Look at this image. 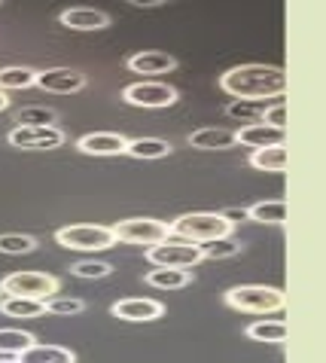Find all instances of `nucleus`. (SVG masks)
<instances>
[{"label": "nucleus", "instance_id": "f257e3e1", "mask_svg": "<svg viewBox=\"0 0 326 363\" xmlns=\"http://www.w3.org/2000/svg\"><path fill=\"white\" fill-rule=\"evenodd\" d=\"M220 89L232 98L269 101L287 95V74L274 65H241L220 77Z\"/></svg>", "mask_w": 326, "mask_h": 363}, {"label": "nucleus", "instance_id": "f03ea898", "mask_svg": "<svg viewBox=\"0 0 326 363\" xmlns=\"http://www.w3.org/2000/svg\"><path fill=\"white\" fill-rule=\"evenodd\" d=\"M235 232V223L223 214V211H205V214H183L171 223V235L189 245H208L217 238H229Z\"/></svg>", "mask_w": 326, "mask_h": 363}, {"label": "nucleus", "instance_id": "7ed1b4c3", "mask_svg": "<svg viewBox=\"0 0 326 363\" xmlns=\"http://www.w3.org/2000/svg\"><path fill=\"white\" fill-rule=\"evenodd\" d=\"M223 302L244 315H271V311L287 308V294L278 287H262V284H247V287H232L223 294Z\"/></svg>", "mask_w": 326, "mask_h": 363}, {"label": "nucleus", "instance_id": "20e7f679", "mask_svg": "<svg viewBox=\"0 0 326 363\" xmlns=\"http://www.w3.org/2000/svg\"><path fill=\"white\" fill-rule=\"evenodd\" d=\"M55 241L67 250H83V254H98V250H110L116 245V235L110 226L101 223H74L61 226L55 232Z\"/></svg>", "mask_w": 326, "mask_h": 363}, {"label": "nucleus", "instance_id": "39448f33", "mask_svg": "<svg viewBox=\"0 0 326 363\" xmlns=\"http://www.w3.org/2000/svg\"><path fill=\"white\" fill-rule=\"evenodd\" d=\"M0 294L18 299H49L58 294V278L49 272H9L0 281Z\"/></svg>", "mask_w": 326, "mask_h": 363}, {"label": "nucleus", "instance_id": "423d86ee", "mask_svg": "<svg viewBox=\"0 0 326 363\" xmlns=\"http://www.w3.org/2000/svg\"><path fill=\"white\" fill-rule=\"evenodd\" d=\"M116 235V245H137V247H152L159 241L171 238V223L165 220H152V217H131V220H119L116 226H110Z\"/></svg>", "mask_w": 326, "mask_h": 363}, {"label": "nucleus", "instance_id": "0eeeda50", "mask_svg": "<svg viewBox=\"0 0 326 363\" xmlns=\"http://www.w3.org/2000/svg\"><path fill=\"white\" fill-rule=\"evenodd\" d=\"M180 92L168 83H159V79H140V83H131L122 89V101L131 107L140 110H165L171 104H177Z\"/></svg>", "mask_w": 326, "mask_h": 363}, {"label": "nucleus", "instance_id": "6e6552de", "mask_svg": "<svg viewBox=\"0 0 326 363\" xmlns=\"http://www.w3.org/2000/svg\"><path fill=\"white\" fill-rule=\"evenodd\" d=\"M9 147L16 150H34V153H46V150H58L67 140L61 125H16L6 135Z\"/></svg>", "mask_w": 326, "mask_h": 363}, {"label": "nucleus", "instance_id": "1a4fd4ad", "mask_svg": "<svg viewBox=\"0 0 326 363\" xmlns=\"http://www.w3.org/2000/svg\"><path fill=\"white\" fill-rule=\"evenodd\" d=\"M147 259L152 266H165V269H192L201 259V247L189 245V241H159V245L147 247Z\"/></svg>", "mask_w": 326, "mask_h": 363}, {"label": "nucleus", "instance_id": "9d476101", "mask_svg": "<svg viewBox=\"0 0 326 363\" xmlns=\"http://www.w3.org/2000/svg\"><path fill=\"white\" fill-rule=\"evenodd\" d=\"M37 89H43L49 95H74L83 92L89 86V77L83 70L74 67H49V70H37Z\"/></svg>", "mask_w": 326, "mask_h": 363}, {"label": "nucleus", "instance_id": "9b49d317", "mask_svg": "<svg viewBox=\"0 0 326 363\" xmlns=\"http://www.w3.org/2000/svg\"><path fill=\"white\" fill-rule=\"evenodd\" d=\"M110 315L119 320H131V324H147V320H159L165 318V306L156 299H144V296H131V299H119L110 306Z\"/></svg>", "mask_w": 326, "mask_h": 363}, {"label": "nucleus", "instance_id": "f8f14e48", "mask_svg": "<svg viewBox=\"0 0 326 363\" xmlns=\"http://www.w3.org/2000/svg\"><path fill=\"white\" fill-rule=\"evenodd\" d=\"M128 138L119 132H91L77 140V150L86 156H125Z\"/></svg>", "mask_w": 326, "mask_h": 363}, {"label": "nucleus", "instance_id": "ddd939ff", "mask_svg": "<svg viewBox=\"0 0 326 363\" xmlns=\"http://www.w3.org/2000/svg\"><path fill=\"white\" fill-rule=\"evenodd\" d=\"M58 22L70 31H101V28L110 25V16L98 6H67L58 16Z\"/></svg>", "mask_w": 326, "mask_h": 363}, {"label": "nucleus", "instance_id": "4468645a", "mask_svg": "<svg viewBox=\"0 0 326 363\" xmlns=\"http://www.w3.org/2000/svg\"><path fill=\"white\" fill-rule=\"evenodd\" d=\"M125 67L131 74L140 77H159V74H171L177 67V58L168 52H159V49H147V52H135L125 62Z\"/></svg>", "mask_w": 326, "mask_h": 363}, {"label": "nucleus", "instance_id": "2eb2a0df", "mask_svg": "<svg viewBox=\"0 0 326 363\" xmlns=\"http://www.w3.org/2000/svg\"><path fill=\"white\" fill-rule=\"evenodd\" d=\"M235 140L250 150H259V147H271V144H283V128H274L269 123H247L244 128L235 132Z\"/></svg>", "mask_w": 326, "mask_h": 363}, {"label": "nucleus", "instance_id": "dca6fc26", "mask_svg": "<svg viewBox=\"0 0 326 363\" xmlns=\"http://www.w3.org/2000/svg\"><path fill=\"white\" fill-rule=\"evenodd\" d=\"M247 220L259 226H283L287 223V201L283 199H269V201H257V205H250L247 211Z\"/></svg>", "mask_w": 326, "mask_h": 363}, {"label": "nucleus", "instance_id": "f3484780", "mask_svg": "<svg viewBox=\"0 0 326 363\" xmlns=\"http://www.w3.org/2000/svg\"><path fill=\"white\" fill-rule=\"evenodd\" d=\"M147 284L150 287H159V290H183L189 287L192 281V269H165V266H152L147 272Z\"/></svg>", "mask_w": 326, "mask_h": 363}, {"label": "nucleus", "instance_id": "a211bd4d", "mask_svg": "<svg viewBox=\"0 0 326 363\" xmlns=\"http://www.w3.org/2000/svg\"><path fill=\"white\" fill-rule=\"evenodd\" d=\"M18 363H77V354L64 345H40V342H34L18 354Z\"/></svg>", "mask_w": 326, "mask_h": 363}, {"label": "nucleus", "instance_id": "6ab92c4d", "mask_svg": "<svg viewBox=\"0 0 326 363\" xmlns=\"http://www.w3.org/2000/svg\"><path fill=\"white\" fill-rule=\"evenodd\" d=\"M250 165L257 171H271V174H281L287 171V147L283 144H271V147H259L250 153Z\"/></svg>", "mask_w": 326, "mask_h": 363}, {"label": "nucleus", "instance_id": "aec40b11", "mask_svg": "<svg viewBox=\"0 0 326 363\" xmlns=\"http://www.w3.org/2000/svg\"><path fill=\"white\" fill-rule=\"evenodd\" d=\"M235 132H226V128H198V132L189 135V147L196 150H229L235 147Z\"/></svg>", "mask_w": 326, "mask_h": 363}, {"label": "nucleus", "instance_id": "412c9836", "mask_svg": "<svg viewBox=\"0 0 326 363\" xmlns=\"http://www.w3.org/2000/svg\"><path fill=\"white\" fill-rule=\"evenodd\" d=\"M0 311L6 318H43L46 315V299H18V296H0Z\"/></svg>", "mask_w": 326, "mask_h": 363}, {"label": "nucleus", "instance_id": "4be33fe9", "mask_svg": "<svg viewBox=\"0 0 326 363\" xmlns=\"http://www.w3.org/2000/svg\"><path fill=\"white\" fill-rule=\"evenodd\" d=\"M171 147L168 140H162V138H137V140H128V147H125V156L131 159H165L171 156Z\"/></svg>", "mask_w": 326, "mask_h": 363}, {"label": "nucleus", "instance_id": "5701e85b", "mask_svg": "<svg viewBox=\"0 0 326 363\" xmlns=\"http://www.w3.org/2000/svg\"><path fill=\"white\" fill-rule=\"evenodd\" d=\"M244 336L253 342H269V345H283L287 342V324L283 320H257L244 330Z\"/></svg>", "mask_w": 326, "mask_h": 363}, {"label": "nucleus", "instance_id": "b1692460", "mask_svg": "<svg viewBox=\"0 0 326 363\" xmlns=\"http://www.w3.org/2000/svg\"><path fill=\"white\" fill-rule=\"evenodd\" d=\"M30 250H37V238L28 232H4L0 235V254L4 257H22Z\"/></svg>", "mask_w": 326, "mask_h": 363}, {"label": "nucleus", "instance_id": "393cba45", "mask_svg": "<svg viewBox=\"0 0 326 363\" xmlns=\"http://www.w3.org/2000/svg\"><path fill=\"white\" fill-rule=\"evenodd\" d=\"M34 83H37L34 67H0V92H9V89H30Z\"/></svg>", "mask_w": 326, "mask_h": 363}, {"label": "nucleus", "instance_id": "a878e982", "mask_svg": "<svg viewBox=\"0 0 326 363\" xmlns=\"http://www.w3.org/2000/svg\"><path fill=\"white\" fill-rule=\"evenodd\" d=\"M34 333L30 330H0V354H22L25 348L34 345Z\"/></svg>", "mask_w": 326, "mask_h": 363}, {"label": "nucleus", "instance_id": "bb28decb", "mask_svg": "<svg viewBox=\"0 0 326 363\" xmlns=\"http://www.w3.org/2000/svg\"><path fill=\"white\" fill-rule=\"evenodd\" d=\"M16 125H58V113L52 107L30 104V107L16 110Z\"/></svg>", "mask_w": 326, "mask_h": 363}, {"label": "nucleus", "instance_id": "cd10ccee", "mask_svg": "<svg viewBox=\"0 0 326 363\" xmlns=\"http://www.w3.org/2000/svg\"><path fill=\"white\" fill-rule=\"evenodd\" d=\"M262 110H266V101H247V98H235L226 107V113L232 119H241V123H259Z\"/></svg>", "mask_w": 326, "mask_h": 363}, {"label": "nucleus", "instance_id": "c85d7f7f", "mask_svg": "<svg viewBox=\"0 0 326 363\" xmlns=\"http://www.w3.org/2000/svg\"><path fill=\"white\" fill-rule=\"evenodd\" d=\"M70 275H77L83 281H98V278L113 275V266L104 263V259H79V263L70 266Z\"/></svg>", "mask_w": 326, "mask_h": 363}, {"label": "nucleus", "instance_id": "c756f323", "mask_svg": "<svg viewBox=\"0 0 326 363\" xmlns=\"http://www.w3.org/2000/svg\"><path fill=\"white\" fill-rule=\"evenodd\" d=\"M238 254H241V245L232 235L201 245V257H205V259H232V257H238Z\"/></svg>", "mask_w": 326, "mask_h": 363}, {"label": "nucleus", "instance_id": "7c9ffc66", "mask_svg": "<svg viewBox=\"0 0 326 363\" xmlns=\"http://www.w3.org/2000/svg\"><path fill=\"white\" fill-rule=\"evenodd\" d=\"M86 311V302L83 299H74V296H49L46 299V315H83Z\"/></svg>", "mask_w": 326, "mask_h": 363}, {"label": "nucleus", "instance_id": "2f4dec72", "mask_svg": "<svg viewBox=\"0 0 326 363\" xmlns=\"http://www.w3.org/2000/svg\"><path fill=\"white\" fill-rule=\"evenodd\" d=\"M262 123H269V125L283 128V132H287V104H283V101H278V104H269L266 110H262Z\"/></svg>", "mask_w": 326, "mask_h": 363}, {"label": "nucleus", "instance_id": "473e14b6", "mask_svg": "<svg viewBox=\"0 0 326 363\" xmlns=\"http://www.w3.org/2000/svg\"><path fill=\"white\" fill-rule=\"evenodd\" d=\"M131 6H140V9H152V6H162V4H168V0H128Z\"/></svg>", "mask_w": 326, "mask_h": 363}, {"label": "nucleus", "instance_id": "72a5a7b5", "mask_svg": "<svg viewBox=\"0 0 326 363\" xmlns=\"http://www.w3.org/2000/svg\"><path fill=\"white\" fill-rule=\"evenodd\" d=\"M4 110H9V98H6V92H0V113Z\"/></svg>", "mask_w": 326, "mask_h": 363}, {"label": "nucleus", "instance_id": "f704fd0d", "mask_svg": "<svg viewBox=\"0 0 326 363\" xmlns=\"http://www.w3.org/2000/svg\"><path fill=\"white\" fill-rule=\"evenodd\" d=\"M0 363H18V357H13V360H0Z\"/></svg>", "mask_w": 326, "mask_h": 363}, {"label": "nucleus", "instance_id": "c9c22d12", "mask_svg": "<svg viewBox=\"0 0 326 363\" xmlns=\"http://www.w3.org/2000/svg\"><path fill=\"white\" fill-rule=\"evenodd\" d=\"M0 296H4V294H0Z\"/></svg>", "mask_w": 326, "mask_h": 363}]
</instances>
